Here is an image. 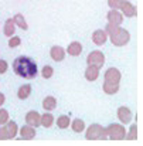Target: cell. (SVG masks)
Instances as JSON below:
<instances>
[{
	"instance_id": "1",
	"label": "cell",
	"mask_w": 143,
	"mask_h": 146,
	"mask_svg": "<svg viewBox=\"0 0 143 146\" xmlns=\"http://www.w3.org/2000/svg\"><path fill=\"white\" fill-rule=\"evenodd\" d=\"M13 71L16 75L26 80H34L38 74L37 64L30 57H17L13 61Z\"/></svg>"
},
{
	"instance_id": "2",
	"label": "cell",
	"mask_w": 143,
	"mask_h": 146,
	"mask_svg": "<svg viewBox=\"0 0 143 146\" xmlns=\"http://www.w3.org/2000/svg\"><path fill=\"white\" fill-rule=\"evenodd\" d=\"M122 80V74L118 68L111 67L105 71L103 74V85L102 90L106 95H113L119 91V84Z\"/></svg>"
},
{
	"instance_id": "3",
	"label": "cell",
	"mask_w": 143,
	"mask_h": 146,
	"mask_svg": "<svg viewBox=\"0 0 143 146\" xmlns=\"http://www.w3.org/2000/svg\"><path fill=\"white\" fill-rule=\"evenodd\" d=\"M106 132V139H112V141H122L126 136V129L125 125L122 123H111L109 126L105 128Z\"/></svg>"
},
{
	"instance_id": "4",
	"label": "cell",
	"mask_w": 143,
	"mask_h": 146,
	"mask_svg": "<svg viewBox=\"0 0 143 146\" xmlns=\"http://www.w3.org/2000/svg\"><path fill=\"white\" fill-rule=\"evenodd\" d=\"M108 38L111 40V43H112L115 47H123V46H126V44L130 41V33H129L128 30H125V29L120 27L115 34L109 36Z\"/></svg>"
},
{
	"instance_id": "5",
	"label": "cell",
	"mask_w": 143,
	"mask_h": 146,
	"mask_svg": "<svg viewBox=\"0 0 143 146\" xmlns=\"http://www.w3.org/2000/svg\"><path fill=\"white\" fill-rule=\"evenodd\" d=\"M85 139L88 141H98V139H106V132L105 128L99 123H92L87 132H85Z\"/></svg>"
},
{
	"instance_id": "6",
	"label": "cell",
	"mask_w": 143,
	"mask_h": 146,
	"mask_svg": "<svg viewBox=\"0 0 143 146\" xmlns=\"http://www.w3.org/2000/svg\"><path fill=\"white\" fill-rule=\"evenodd\" d=\"M87 64L88 65H95V67H102L105 64V54L99 50H95V51H91L87 57Z\"/></svg>"
},
{
	"instance_id": "7",
	"label": "cell",
	"mask_w": 143,
	"mask_h": 146,
	"mask_svg": "<svg viewBox=\"0 0 143 146\" xmlns=\"http://www.w3.org/2000/svg\"><path fill=\"white\" fill-rule=\"evenodd\" d=\"M119 10H120V13L123 14V17H128V19H132V17H135V16L138 14L136 6H135L133 3L128 1V0H123V1H122Z\"/></svg>"
},
{
	"instance_id": "8",
	"label": "cell",
	"mask_w": 143,
	"mask_h": 146,
	"mask_svg": "<svg viewBox=\"0 0 143 146\" xmlns=\"http://www.w3.org/2000/svg\"><path fill=\"white\" fill-rule=\"evenodd\" d=\"M116 115H118V119L120 121L122 125L130 123V121L133 118V113H132V111L128 106H119L118 111H116Z\"/></svg>"
},
{
	"instance_id": "9",
	"label": "cell",
	"mask_w": 143,
	"mask_h": 146,
	"mask_svg": "<svg viewBox=\"0 0 143 146\" xmlns=\"http://www.w3.org/2000/svg\"><path fill=\"white\" fill-rule=\"evenodd\" d=\"M92 43L95 46H103L106 41H108V33L103 30V29H98L92 33Z\"/></svg>"
},
{
	"instance_id": "10",
	"label": "cell",
	"mask_w": 143,
	"mask_h": 146,
	"mask_svg": "<svg viewBox=\"0 0 143 146\" xmlns=\"http://www.w3.org/2000/svg\"><path fill=\"white\" fill-rule=\"evenodd\" d=\"M106 20L109 23H115V24H122L123 23V14L120 13V10L118 9H111L106 14Z\"/></svg>"
},
{
	"instance_id": "11",
	"label": "cell",
	"mask_w": 143,
	"mask_h": 146,
	"mask_svg": "<svg viewBox=\"0 0 143 146\" xmlns=\"http://www.w3.org/2000/svg\"><path fill=\"white\" fill-rule=\"evenodd\" d=\"M40 113L37 111H28L26 115V123L33 126V128H38L40 126Z\"/></svg>"
},
{
	"instance_id": "12",
	"label": "cell",
	"mask_w": 143,
	"mask_h": 146,
	"mask_svg": "<svg viewBox=\"0 0 143 146\" xmlns=\"http://www.w3.org/2000/svg\"><path fill=\"white\" fill-rule=\"evenodd\" d=\"M50 55H51V58L55 62H61L65 58V50L62 48L61 46H54L50 50Z\"/></svg>"
},
{
	"instance_id": "13",
	"label": "cell",
	"mask_w": 143,
	"mask_h": 146,
	"mask_svg": "<svg viewBox=\"0 0 143 146\" xmlns=\"http://www.w3.org/2000/svg\"><path fill=\"white\" fill-rule=\"evenodd\" d=\"M19 132H20L21 139H26V141L34 139V136L37 135V133H36V128H33V126H30V125H24L23 128L19 129Z\"/></svg>"
},
{
	"instance_id": "14",
	"label": "cell",
	"mask_w": 143,
	"mask_h": 146,
	"mask_svg": "<svg viewBox=\"0 0 143 146\" xmlns=\"http://www.w3.org/2000/svg\"><path fill=\"white\" fill-rule=\"evenodd\" d=\"M99 67H95V65H88L87 70H85V80L89 81V82H94L99 78Z\"/></svg>"
},
{
	"instance_id": "15",
	"label": "cell",
	"mask_w": 143,
	"mask_h": 146,
	"mask_svg": "<svg viewBox=\"0 0 143 146\" xmlns=\"http://www.w3.org/2000/svg\"><path fill=\"white\" fill-rule=\"evenodd\" d=\"M65 52H68L71 57H78V55L82 52V44H81L79 41H72V43L68 44Z\"/></svg>"
},
{
	"instance_id": "16",
	"label": "cell",
	"mask_w": 143,
	"mask_h": 146,
	"mask_svg": "<svg viewBox=\"0 0 143 146\" xmlns=\"http://www.w3.org/2000/svg\"><path fill=\"white\" fill-rule=\"evenodd\" d=\"M4 128H6V131H7L9 139H14L16 135L19 133V126H17V123H16L14 121H7V122L4 123Z\"/></svg>"
},
{
	"instance_id": "17",
	"label": "cell",
	"mask_w": 143,
	"mask_h": 146,
	"mask_svg": "<svg viewBox=\"0 0 143 146\" xmlns=\"http://www.w3.org/2000/svg\"><path fill=\"white\" fill-rule=\"evenodd\" d=\"M3 33L6 37H11L14 33H16V24L13 21V19H7L6 23H4V27H3Z\"/></svg>"
},
{
	"instance_id": "18",
	"label": "cell",
	"mask_w": 143,
	"mask_h": 146,
	"mask_svg": "<svg viewBox=\"0 0 143 146\" xmlns=\"http://www.w3.org/2000/svg\"><path fill=\"white\" fill-rule=\"evenodd\" d=\"M54 123V115L50 113V112H46L40 116V126H44V128H51Z\"/></svg>"
},
{
	"instance_id": "19",
	"label": "cell",
	"mask_w": 143,
	"mask_h": 146,
	"mask_svg": "<svg viewBox=\"0 0 143 146\" xmlns=\"http://www.w3.org/2000/svg\"><path fill=\"white\" fill-rule=\"evenodd\" d=\"M13 21H14V24H16V27H20L21 30H28V24H27V21H26V19H24V16L21 14V13H17V14H14V17H13Z\"/></svg>"
},
{
	"instance_id": "20",
	"label": "cell",
	"mask_w": 143,
	"mask_h": 146,
	"mask_svg": "<svg viewBox=\"0 0 143 146\" xmlns=\"http://www.w3.org/2000/svg\"><path fill=\"white\" fill-rule=\"evenodd\" d=\"M70 126H71V129H72L75 133H81V132L85 131V122H84L82 119H79V118H75L74 121H71Z\"/></svg>"
},
{
	"instance_id": "21",
	"label": "cell",
	"mask_w": 143,
	"mask_h": 146,
	"mask_svg": "<svg viewBox=\"0 0 143 146\" xmlns=\"http://www.w3.org/2000/svg\"><path fill=\"white\" fill-rule=\"evenodd\" d=\"M31 95V85L30 84H24L17 90V98L19 99H27Z\"/></svg>"
},
{
	"instance_id": "22",
	"label": "cell",
	"mask_w": 143,
	"mask_h": 146,
	"mask_svg": "<svg viewBox=\"0 0 143 146\" xmlns=\"http://www.w3.org/2000/svg\"><path fill=\"white\" fill-rule=\"evenodd\" d=\"M43 108L48 111V112H51V111H54L55 108H57V99L54 97H51V95H48L43 99Z\"/></svg>"
},
{
	"instance_id": "23",
	"label": "cell",
	"mask_w": 143,
	"mask_h": 146,
	"mask_svg": "<svg viewBox=\"0 0 143 146\" xmlns=\"http://www.w3.org/2000/svg\"><path fill=\"white\" fill-rule=\"evenodd\" d=\"M70 123H71V119H70L68 115H61V116L57 118V126L60 129H67L70 126Z\"/></svg>"
},
{
	"instance_id": "24",
	"label": "cell",
	"mask_w": 143,
	"mask_h": 146,
	"mask_svg": "<svg viewBox=\"0 0 143 146\" xmlns=\"http://www.w3.org/2000/svg\"><path fill=\"white\" fill-rule=\"evenodd\" d=\"M125 139H128V141H136V139H138V126H136L135 123H132L130 129L126 132Z\"/></svg>"
},
{
	"instance_id": "25",
	"label": "cell",
	"mask_w": 143,
	"mask_h": 146,
	"mask_svg": "<svg viewBox=\"0 0 143 146\" xmlns=\"http://www.w3.org/2000/svg\"><path fill=\"white\" fill-rule=\"evenodd\" d=\"M7 44H9L10 48H16V47H19V46L21 44V38H20L19 36H14V34H13L11 37H9V43H7Z\"/></svg>"
},
{
	"instance_id": "26",
	"label": "cell",
	"mask_w": 143,
	"mask_h": 146,
	"mask_svg": "<svg viewBox=\"0 0 143 146\" xmlns=\"http://www.w3.org/2000/svg\"><path fill=\"white\" fill-rule=\"evenodd\" d=\"M52 74H54V68H52L51 65H46V67H43V70H41V75H43V78L50 80V78L52 77Z\"/></svg>"
},
{
	"instance_id": "27",
	"label": "cell",
	"mask_w": 143,
	"mask_h": 146,
	"mask_svg": "<svg viewBox=\"0 0 143 146\" xmlns=\"http://www.w3.org/2000/svg\"><path fill=\"white\" fill-rule=\"evenodd\" d=\"M7 121H9V111L7 109H3L0 106V126L4 125Z\"/></svg>"
},
{
	"instance_id": "28",
	"label": "cell",
	"mask_w": 143,
	"mask_h": 146,
	"mask_svg": "<svg viewBox=\"0 0 143 146\" xmlns=\"http://www.w3.org/2000/svg\"><path fill=\"white\" fill-rule=\"evenodd\" d=\"M122 1H123V0H108V6H109L111 9H118V10H119Z\"/></svg>"
},
{
	"instance_id": "29",
	"label": "cell",
	"mask_w": 143,
	"mask_h": 146,
	"mask_svg": "<svg viewBox=\"0 0 143 146\" xmlns=\"http://www.w3.org/2000/svg\"><path fill=\"white\" fill-rule=\"evenodd\" d=\"M7 70H9V64H7V61H6V60H0V74L7 72Z\"/></svg>"
},
{
	"instance_id": "30",
	"label": "cell",
	"mask_w": 143,
	"mask_h": 146,
	"mask_svg": "<svg viewBox=\"0 0 143 146\" xmlns=\"http://www.w3.org/2000/svg\"><path fill=\"white\" fill-rule=\"evenodd\" d=\"M6 139H9V135H7V131H6L4 125H1L0 126V141H6Z\"/></svg>"
},
{
	"instance_id": "31",
	"label": "cell",
	"mask_w": 143,
	"mask_h": 146,
	"mask_svg": "<svg viewBox=\"0 0 143 146\" xmlns=\"http://www.w3.org/2000/svg\"><path fill=\"white\" fill-rule=\"evenodd\" d=\"M4 102H6V97H4V94H1V92H0V106H1Z\"/></svg>"
}]
</instances>
